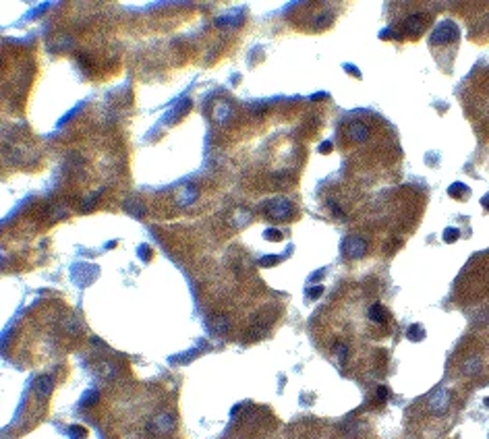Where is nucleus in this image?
Returning <instances> with one entry per match:
<instances>
[{
    "label": "nucleus",
    "instance_id": "423d86ee",
    "mask_svg": "<svg viewBox=\"0 0 489 439\" xmlns=\"http://www.w3.org/2000/svg\"><path fill=\"white\" fill-rule=\"evenodd\" d=\"M446 406H448V392L446 390L436 392V396L429 400V410L431 413H444Z\"/></svg>",
    "mask_w": 489,
    "mask_h": 439
},
{
    "label": "nucleus",
    "instance_id": "dca6fc26",
    "mask_svg": "<svg viewBox=\"0 0 489 439\" xmlns=\"http://www.w3.org/2000/svg\"><path fill=\"white\" fill-rule=\"evenodd\" d=\"M321 294H324V288H321V286H315V288H311V292H307L309 298H319Z\"/></svg>",
    "mask_w": 489,
    "mask_h": 439
},
{
    "label": "nucleus",
    "instance_id": "9d476101",
    "mask_svg": "<svg viewBox=\"0 0 489 439\" xmlns=\"http://www.w3.org/2000/svg\"><path fill=\"white\" fill-rule=\"evenodd\" d=\"M407 336H409V340H413V342H419V340H423L425 338V329L421 327V325H411L409 327V332H407Z\"/></svg>",
    "mask_w": 489,
    "mask_h": 439
},
{
    "label": "nucleus",
    "instance_id": "f257e3e1",
    "mask_svg": "<svg viewBox=\"0 0 489 439\" xmlns=\"http://www.w3.org/2000/svg\"><path fill=\"white\" fill-rule=\"evenodd\" d=\"M458 35H460L458 27H456L452 21H444V23H440V25L436 27V29H433V33H431V37H429V42H431L433 46L452 44V42H456V39H458Z\"/></svg>",
    "mask_w": 489,
    "mask_h": 439
},
{
    "label": "nucleus",
    "instance_id": "6ab92c4d",
    "mask_svg": "<svg viewBox=\"0 0 489 439\" xmlns=\"http://www.w3.org/2000/svg\"><path fill=\"white\" fill-rule=\"evenodd\" d=\"M485 404H489V398H487V400H485Z\"/></svg>",
    "mask_w": 489,
    "mask_h": 439
},
{
    "label": "nucleus",
    "instance_id": "f8f14e48",
    "mask_svg": "<svg viewBox=\"0 0 489 439\" xmlns=\"http://www.w3.org/2000/svg\"><path fill=\"white\" fill-rule=\"evenodd\" d=\"M460 238V232L456 230V228H446L444 230V240L446 242H454V240H458Z\"/></svg>",
    "mask_w": 489,
    "mask_h": 439
},
{
    "label": "nucleus",
    "instance_id": "39448f33",
    "mask_svg": "<svg viewBox=\"0 0 489 439\" xmlns=\"http://www.w3.org/2000/svg\"><path fill=\"white\" fill-rule=\"evenodd\" d=\"M346 137L351 141H365L367 137H369V129H367V125H363V122H359V120H355V122H351L348 125V129H346Z\"/></svg>",
    "mask_w": 489,
    "mask_h": 439
},
{
    "label": "nucleus",
    "instance_id": "f03ea898",
    "mask_svg": "<svg viewBox=\"0 0 489 439\" xmlns=\"http://www.w3.org/2000/svg\"><path fill=\"white\" fill-rule=\"evenodd\" d=\"M265 216L270 220H276V222H282V220H288L292 216V203L284 197H276L270 203H265Z\"/></svg>",
    "mask_w": 489,
    "mask_h": 439
},
{
    "label": "nucleus",
    "instance_id": "6e6552de",
    "mask_svg": "<svg viewBox=\"0 0 489 439\" xmlns=\"http://www.w3.org/2000/svg\"><path fill=\"white\" fill-rule=\"evenodd\" d=\"M369 319L373 321V323H384L386 319H388V313H386V309L377 303V305H371L369 307Z\"/></svg>",
    "mask_w": 489,
    "mask_h": 439
},
{
    "label": "nucleus",
    "instance_id": "0eeeda50",
    "mask_svg": "<svg viewBox=\"0 0 489 439\" xmlns=\"http://www.w3.org/2000/svg\"><path fill=\"white\" fill-rule=\"evenodd\" d=\"M52 386H54L52 377H50V375H41V377L35 381V386H33L35 396H37V398H44V396H48V394H50V390H52Z\"/></svg>",
    "mask_w": 489,
    "mask_h": 439
},
{
    "label": "nucleus",
    "instance_id": "4468645a",
    "mask_svg": "<svg viewBox=\"0 0 489 439\" xmlns=\"http://www.w3.org/2000/svg\"><path fill=\"white\" fill-rule=\"evenodd\" d=\"M388 396H390V390L386 388V386H380L375 390V398H377V402H386L388 400Z\"/></svg>",
    "mask_w": 489,
    "mask_h": 439
},
{
    "label": "nucleus",
    "instance_id": "1a4fd4ad",
    "mask_svg": "<svg viewBox=\"0 0 489 439\" xmlns=\"http://www.w3.org/2000/svg\"><path fill=\"white\" fill-rule=\"evenodd\" d=\"M448 193H450V197H454V199H467V197L471 195V191H469V187L463 185V183H454V185L448 189Z\"/></svg>",
    "mask_w": 489,
    "mask_h": 439
},
{
    "label": "nucleus",
    "instance_id": "20e7f679",
    "mask_svg": "<svg viewBox=\"0 0 489 439\" xmlns=\"http://www.w3.org/2000/svg\"><path fill=\"white\" fill-rule=\"evenodd\" d=\"M342 253L348 257V259H359L367 253V242L359 238V236H348L344 242H342Z\"/></svg>",
    "mask_w": 489,
    "mask_h": 439
},
{
    "label": "nucleus",
    "instance_id": "2eb2a0df",
    "mask_svg": "<svg viewBox=\"0 0 489 439\" xmlns=\"http://www.w3.org/2000/svg\"><path fill=\"white\" fill-rule=\"evenodd\" d=\"M263 236H265V238H270V240H280V238H282V232H280V230H276V228H270V230H265V232H263Z\"/></svg>",
    "mask_w": 489,
    "mask_h": 439
},
{
    "label": "nucleus",
    "instance_id": "a211bd4d",
    "mask_svg": "<svg viewBox=\"0 0 489 439\" xmlns=\"http://www.w3.org/2000/svg\"><path fill=\"white\" fill-rule=\"evenodd\" d=\"M319 152H321V154H328V152H332V143H324V145H319Z\"/></svg>",
    "mask_w": 489,
    "mask_h": 439
},
{
    "label": "nucleus",
    "instance_id": "f3484780",
    "mask_svg": "<svg viewBox=\"0 0 489 439\" xmlns=\"http://www.w3.org/2000/svg\"><path fill=\"white\" fill-rule=\"evenodd\" d=\"M344 68H346V71H351L353 77H361V71H359V68H355V66H351V64H346Z\"/></svg>",
    "mask_w": 489,
    "mask_h": 439
},
{
    "label": "nucleus",
    "instance_id": "9b49d317",
    "mask_svg": "<svg viewBox=\"0 0 489 439\" xmlns=\"http://www.w3.org/2000/svg\"><path fill=\"white\" fill-rule=\"evenodd\" d=\"M68 435H71L73 439H87L89 431L85 427H81V425H73V427L68 429Z\"/></svg>",
    "mask_w": 489,
    "mask_h": 439
},
{
    "label": "nucleus",
    "instance_id": "ddd939ff",
    "mask_svg": "<svg viewBox=\"0 0 489 439\" xmlns=\"http://www.w3.org/2000/svg\"><path fill=\"white\" fill-rule=\"evenodd\" d=\"M226 327H228V321H226L224 317H214V319H212V329H216V332L222 334Z\"/></svg>",
    "mask_w": 489,
    "mask_h": 439
},
{
    "label": "nucleus",
    "instance_id": "7ed1b4c3",
    "mask_svg": "<svg viewBox=\"0 0 489 439\" xmlns=\"http://www.w3.org/2000/svg\"><path fill=\"white\" fill-rule=\"evenodd\" d=\"M427 23H429L427 15H411V17L404 19V23L400 27H402V33H407L411 37H417V35H421L425 31Z\"/></svg>",
    "mask_w": 489,
    "mask_h": 439
}]
</instances>
